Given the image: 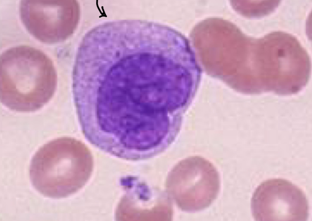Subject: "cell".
<instances>
[{
  "label": "cell",
  "mask_w": 312,
  "mask_h": 221,
  "mask_svg": "<svg viewBox=\"0 0 312 221\" xmlns=\"http://www.w3.org/2000/svg\"><path fill=\"white\" fill-rule=\"evenodd\" d=\"M0 93L2 104L16 111L38 110L52 97L57 75L53 63L41 50L28 45L13 47L1 55Z\"/></svg>",
  "instance_id": "obj_1"
},
{
  "label": "cell",
  "mask_w": 312,
  "mask_h": 221,
  "mask_svg": "<svg viewBox=\"0 0 312 221\" xmlns=\"http://www.w3.org/2000/svg\"><path fill=\"white\" fill-rule=\"evenodd\" d=\"M77 142L69 137L55 139L35 153L30 161L29 175L33 186L40 194L59 198L71 193Z\"/></svg>",
  "instance_id": "obj_2"
},
{
  "label": "cell",
  "mask_w": 312,
  "mask_h": 221,
  "mask_svg": "<svg viewBox=\"0 0 312 221\" xmlns=\"http://www.w3.org/2000/svg\"><path fill=\"white\" fill-rule=\"evenodd\" d=\"M252 216L259 221H304L309 215V205L303 191L283 179L261 182L252 195Z\"/></svg>",
  "instance_id": "obj_3"
},
{
  "label": "cell",
  "mask_w": 312,
  "mask_h": 221,
  "mask_svg": "<svg viewBox=\"0 0 312 221\" xmlns=\"http://www.w3.org/2000/svg\"><path fill=\"white\" fill-rule=\"evenodd\" d=\"M19 12L27 31L41 42L56 43L69 33L70 9L66 1L22 0Z\"/></svg>",
  "instance_id": "obj_4"
},
{
  "label": "cell",
  "mask_w": 312,
  "mask_h": 221,
  "mask_svg": "<svg viewBox=\"0 0 312 221\" xmlns=\"http://www.w3.org/2000/svg\"><path fill=\"white\" fill-rule=\"evenodd\" d=\"M183 164L180 175L182 208L190 212L207 208L216 199L219 191L217 169L209 160L199 156L188 158Z\"/></svg>",
  "instance_id": "obj_5"
}]
</instances>
